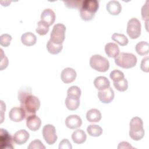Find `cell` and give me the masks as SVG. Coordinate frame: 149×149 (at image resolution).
I'll return each instance as SVG.
<instances>
[{
    "instance_id": "obj_1",
    "label": "cell",
    "mask_w": 149,
    "mask_h": 149,
    "mask_svg": "<svg viewBox=\"0 0 149 149\" xmlns=\"http://www.w3.org/2000/svg\"><path fill=\"white\" fill-rule=\"evenodd\" d=\"M18 100L22 107L26 112V118L33 114L40 108V101L38 97L31 94V88L27 86L22 87L18 91Z\"/></svg>"
},
{
    "instance_id": "obj_2",
    "label": "cell",
    "mask_w": 149,
    "mask_h": 149,
    "mask_svg": "<svg viewBox=\"0 0 149 149\" xmlns=\"http://www.w3.org/2000/svg\"><path fill=\"white\" fill-rule=\"evenodd\" d=\"M98 8L99 3L97 0L83 1L81 6L79 8L81 18L86 21L92 20Z\"/></svg>"
},
{
    "instance_id": "obj_3",
    "label": "cell",
    "mask_w": 149,
    "mask_h": 149,
    "mask_svg": "<svg viewBox=\"0 0 149 149\" xmlns=\"http://www.w3.org/2000/svg\"><path fill=\"white\" fill-rule=\"evenodd\" d=\"M129 136L135 141L141 140L144 136L143 122L141 118L137 116L133 118L129 123Z\"/></svg>"
},
{
    "instance_id": "obj_4",
    "label": "cell",
    "mask_w": 149,
    "mask_h": 149,
    "mask_svg": "<svg viewBox=\"0 0 149 149\" xmlns=\"http://www.w3.org/2000/svg\"><path fill=\"white\" fill-rule=\"evenodd\" d=\"M137 62L136 56L132 53L121 52L115 58V62L116 65L124 69H129L135 66Z\"/></svg>"
},
{
    "instance_id": "obj_5",
    "label": "cell",
    "mask_w": 149,
    "mask_h": 149,
    "mask_svg": "<svg viewBox=\"0 0 149 149\" xmlns=\"http://www.w3.org/2000/svg\"><path fill=\"white\" fill-rule=\"evenodd\" d=\"M90 65L94 70L100 72H107L109 68L108 60L98 54L93 55L90 59Z\"/></svg>"
},
{
    "instance_id": "obj_6",
    "label": "cell",
    "mask_w": 149,
    "mask_h": 149,
    "mask_svg": "<svg viewBox=\"0 0 149 149\" xmlns=\"http://www.w3.org/2000/svg\"><path fill=\"white\" fill-rule=\"evenodd\" d=\"M65 31L66 27L63 24H55L51 31L49 40L56 44H62L65 38Z\"/></svg>"
},
{
    "instance_id": "obj_7",
    "label": "cell",
    "mask_w": 149,
    "mask_h": 149,
    "mask_svg": "<svg viewBox=\"0 0 149 149\" xmlns=\"http://www.w3.org/2000/svg\"><path fill=\"white\" fill-rule=\"evenodd\" d=\"M126 32L132 39L137 38L141 34V23L136 17L130 19L127 24Z\"/></svg>"
},
{
    "instance_id": "obj_8",
    "label": "cell",
    "mask_w": 149,
    "mask_h": 149,
    "mask_svg": "<svg viewBox=\"0 0 149 149\" xmlns=\"http://www.w3.org/2000/svg\"><path fill=\"white\" fill-rule=\"evenodd\" d=\"M42 136L45 142L49 145L54 144L58 138L55 127L51 124L45 125L43 127Z\"/></svg>"
},
{
    "instance_id": "obj_9",
    "label": "cell",
    "mask_w": 149,
    "mask_h": 149,
    "mask_svg": "<svg viewBox=\"0 0 149 149\" xmlns=\"http://www.w3.org/2000/svg\"><path fill=\"white\" fill-rule=\"evenodd\" d=\"M13 138L10 134L4 129H0V148L1 149H13Z\"/></svg>"
},
{
    "instance_id": "obj_10",
    "label": "cell",
    "mask_w": 149,
    "mask_h": 149,
    "mask_svg": "<svg viewBox=\"0 0 149 149\" xmlns=\"http://www.w3.org/2000/svg\"><path fill=\"white\" fill-rule=\"evenodd\" d=\"M9 117L11 120L18 122L23 120L26 117V114L22 107H15L10 109Z\"/></svg>"
},
{
    "instance_id": "obj_11",
    "label": "cell",
    "mask_w": 149,
    "mask_h": 149,
    "mask_svg": "<svg viewBox=\"0 0 149 149\" xmlns=\"http://www.w3.org/2000/svg\"><path fill=\"white\" fill-rule=\"evenodd\" d=\"M41 120L36 114L28 116L26 118V126L31 131H37L41 126Z\"/></svg>"
},
{
    "instance_id": "obj_12",
    "label": "cell",
    "mask_w": 149,
    "mask_h": 149,
    "mask_svg": "<svg viewBox=\"0 0 149 149\" xmlns=\"http://www.w3.org/2000/svg\"><path fill=\"white\" fill-rule=\"evenodd\" d=\"M114 91L111 87L103 90H99L98 93V97L99 100L104 104H108L111 102L114 98Z\"/></svg>"
},
{
    "instance_id": "obj_13",
    "label": "cell",
    "mask_w": 149,
    "mask_h": 149,
    "mask_svg": "<svg viewBox=\"0 0 149 149\" xmlns=\"http://www.w3.org/2000/svg\"><path fill=\"white\" fill-rule=\"evenodd\" d=\"M77 74L75 70L71 68H66L61 72V77L63 82L65 83H70L73 82L76 77Z\"/></svg>"
},
{
    "instance_id": "obj_14",
    "label": "cell",
    "mask_w": 149,
    "mask_h": 149,
    "mask_svg": "<svg viewBox=\"0 0 149 149\" xmlns=\"http://www.w3.org/2000/svg\"><path fill=\"white\" fill-rule=\"evenodd\" d=\"M65 123L67 127L74 129L81 126L82 120L81 118L77 115H71L66 117Z\"/></svg>"
},
{
    "instance_id": "obj_15",
    "label": "cell",
    "mask_w": 149,
    "mask_h": 149,
    "mask_svg": "<svg viewBox=\"0 0 149 149\" xmlns=\"http://www.w3.org/2000/svg\"><path fill=\"white\" fill-rule=\"evenodd\" d=\"M30 135L27 131L24 129H21L17 131L13 136V141L19 145L24 144L29 139Z\"/></svg>"
},
{
    "instance_id": "obj_16",
    "label": "cell",
    "mask_w": 149,
    "mask_h": 149,
    "mask_svg": "<svg viewBox=\"0 0 149 149\" xmlns=\"http://www.w3.org/2000/svg\"><path fill=\"white\" fill-rule=\"evenodd\" d=\"M55 20V12L50 8L45 9L41 14V20L46 23L49 26L52 25Z\"/></svg>"
},
{
    "instance_id": "obj_17",
    "label": "cell",
    "mask_w": 149,
    "mask_h": 149,
    "mask_svg": "<svg viewBox=\"0 0 149 149\" xmlns=\"http://www.w3.org/2000/svg\"><path fill=\"white\" fill-rule=\"evenodd\" d=\"M107 10L112 15H118L122 10V6L119 1L112 0L107 3Z\"/></svg>"
},
{
    "instance_id": "obj_18",
    "label": "cell",
    "mask_w": 149,
    "mask_h": 149,
    "mask_svg": "<svg viewBox=\"0 0 149 149\" xmlns=\"http://www.w3.org/2000/svg\"><path fill=\"white\" fill-rule=\"evenodd\" d=\"M105 52L109 58H115L119 54L118 45L113 42H108L105 45Z\"/></svg>"
},
{
    "instance_id": "obj_19",
    "label": "cell",
    "mask_w": 149,
    "mask_h": 149,
    "mask_svg": "<svg viewBox=\"0 0 149 149\" xmlns=\"http://www.w3.org/2000/svg\"><path fill=\"white\" fill-rule=\"evenodd\" d=\"M95 87L99 90H103L110 87V81L105 76H98L94 80Z\"/></svg>"
},
{
    "instance_id": "obj_20",
    "label": "cell",
    "mask_w": 149,
    "mask_h": 149,
    "mask_svg": "<svg viewBox=\"0 0 149 149\" xmlns=\"http://www.w3.org/2000/svg\"><path fill=\"white\" fill-rule=\"evenodd\" d=\"M22 42L26 46H31L36 44L37 37L34 34L31 32H26L21 36Z\"/></svg>"
},
{
    "instance_id": "obj_21",
    "label": "cell",
    "mask_w": 149,
    "mask_h": 149,
    "mask_svg": "<svg viewBox=\"0 0 149 149\" xmlns=\"http://www.w3.org/2000/svg\"><path fill=\"white\" fill-rule=\"evenodd\" d=\"M87 136L86 133L81 129L74 130L72 134V139L76 144H82L86 141Z\"/></svg>"
},
{
    "instance_id": "obj_22",
    "label": "cell",
    "mask_w": 149,
    "mask_h": 149,
    "mask_svg": "<svg viewBox=\"0 0 149 149\" xmlns=\"http://www.w3.org/2000/svg\"><path fill=\"white\" fill-rule=\"evenodd\" d=\"M86 118L90 122H98L101 119V113L98 109L93 108L87 112Z\"/></svg>"
},
{
    "instance_id": "obj_23",
    "label": "cell",
    "mask_w": 149,
    "mask_h": 149,
    "mask_svg": "<svg viewBox=\"0 0 149 149\" xmlns=\"http://www.w3.org/2000/svg\"><path fill=\"white\" fill-rule=\"evenodd\" d=\"M65 105L68 109L70 111L76 110L79 107L80 98L67 96L65 99Z\"/></svg>"
},
{
    "instance_id": "obj_24",
    "label": "cell",
    "mask_w": 149,
    "mask_h": 149,
    "mask_svg": "<svg viewBox=\"0 0 149 149\" xmlns=\"http://www.w3.org/2000/svg\"><path fill=\"white\" fill-rule=\"evenodd\" d=\"M148 43L146 41H140L138 42L136 47L135 49L137 53L140 55H144L148 53Z\"/></svg>"
},
{
    "instance_id": "obj_25",
    "label": "cell",
    "mask_w": 149,
    "mask_h": 149,
    "mask_svg": "<svg viewBox=\"0 0 149 149\" xmlns=\"http://www.w3.org/2000/svg\"><path fill=\"white\" fill-rule=\"evenodd\" d=\"M87 132L90 136L98 137L102 133V129L97 125H90L87 127Z\"/></svg>"
},
{
    "instance_id": "obj_26",
    "label": "cell",
    "mask_w": 149,
    "mask_h": 149,
    "mask_svg": "<svg viewBox=\"0 0 149 149\" xmlns=\"http://www.w3.org/2000/svg\"><path fill=\"white\" fill-rule=\"evenodd\" d=\"M47 48L48 51L51 54H57L59 53L62 48V44H56L53 43L51 40H48L47 44Z\"/></svg>"
},
{
    "instance_id": "obj_27",
    "label": "cell",
    "mask_w": 149,
    "mask_h": 149,
    "mask_svg": "<svg viewBox=\"0 0 149 149\" xmlns=\"http://www.w3.org/2000/svg\"><path fill=\"white\" fill-rule=\"evenodd\" d=\"M111 38L121 46L126 45L129 42L128 38L123 34L114 33L112 34Z\"/></svg>"
},
{
    "instance_id": "obj_28",
    "label": "cell",
    "mask_w": 149,
    "mask_h": 149,
    "mask_svg": "<svg viewBox=\"0 0 149 149\" xmlns=\"http://www.w3.org/2000/svg\"><path fill=\"white\" fill-rule=\"evenodd\" d=\"M36 32L41 35L44 36L49 31V26L42 20H40L37 23V27L36 29Z\"/></svg>"
},
{
    "instance_id": "obj_29",
    "label": "cell",
    "mask_w": 149,
    "mask_h": 149,
    "mask_svg": "<svg viewBox=\"0 0 149 149\" xmlns=\"http://www.w3.org/2000/svg\"><path fill=\"white\" fill-rule=\"evenodd\" d=\"M113 86L115 87V88L118 91L121 92L125 91L128 88L127 80L125 78H123L122 80H120L118 81H114Z\"/></svg>"
},
{
    "instance_id": "obj_30",
    "label": "cell",
    "mask_w": 149,
    "mask_h": 149,
    "mask_svg": "<svg viewBox=\"0 0 149 149\" xmlns=\"http://www.w3.org/2000/svg\"><path fill=\"white\" fill-rule=\"evenodd\" d=\"M81 93V90L79 87L76 86H73L70 87L68 88L67 91V96L80 98Z\"/></svg>"
},
{
    "instance_id": "obj_31",
    "label": "cell",
    "mask_w": 149,
    "mask_h": 149,
    "mask_svg": "<svg viewBox=\"0 0 149 149\" xmlns=\"http://www.w3.org/2000/svg\"><path fill=\"white\" fill-rule=\"evenodd\" d=\"M110 78L113 80V81H118L122 79L125 78V75L123 73L118 69H115L112 70L109 74Z\"/></svg>"
},
{
    "instance_id": "obj_32",
    "label": "cell",
    "mask_w": 149,
    "mask_h": 149,
    "mask_svg": "<svg viewBox=\"0 0 149 149\" xmlns=\"http://www.w3.org/2000/svg\"><path fill=\"white\" fill-rule=\"evenodd\" d=\"M12 36L8 34H3L0 36V44L1 46L7 47L10 45Z\"/></svg>"
},
{
    "instance_id": "obj_33",
    "label": "cell",
    "mask_w": 149,
    "mask_h": 149,
    "mask_svg": "<svg viewBox=\"0 0 149 149\" xmlns=\"http://www.w3.org/2000/svg\"><path fill=\"white\" fill-rule=\"evenodd\" d=\"M28 149H42L45 148V147L44 146L43 143L39 140L36 139L32 141L30 144L29 146L27 147Z\"/></svg>"
},
{
    "instance_id": "obj_34",
    "label": "cell",
    "mask_w": 149,
    "mask_h": 149,
    "mask_svg": "<svg viewBox=\"0 0 149 149\" xmlns=\"http://www.w3.org/2000/svg\"><path fill=\"white\" fill-rule=\"evenodd\" d=\"M141 16L144 20H148V1H147L141 8Z\"/></svg>"
},
{
    "instance_id": "obj_35",
    "label": "cell",
    "mask_w": 149,
    "mask_h": 149,
    "mask_svg": "<svg viewBox=\"0 0 149 149\" xmlns=\"http://www.w3.org/2000/svg\"><path fill=\"white\" fill-rule=\"evenodd\" d=\"M65 5L70 8H80L83 1H63Z\"/></svg>"
},
{
    "instance_id": "obj_36",
    "label": "cell",
    "mask_w": 149,
    "mask_h": 149,
    "mask_svg": "<svg viewBox=\"0 0 149 149\" xmlns=\"http://www.w3.org/2000/svg\"><path fill=\"white\" fill-rule=\"evenodd\" d=\"M148 66H149V57L148 56L143 58L141 64L140 68L141 69L145 72H148Z\"/></svg>"
},
{
    "instance_id": "obj_37",
    "label": "cell",
    "mask_w": 149,
    "mask_h": 149,
    "mask_svg": "<svg viewBox=\"0 0 149 149\" xmlns=\"http://www.w3.org/2000/svg\"><path fill=\"white\" fill-rule=\"evenodd\" d=\"M72 146L68 139H63L59 145V149H72Z\"/></svg>"
},
{
    "instance_id": "obj_38",
    "label": "cell",
    "mask_w": 149,
    "mask_h": 149,
    "mask_svg": "<svg viewBox=\"0 0 149 149\" xmlns=\"http://www.w3.org/2000/svg\"><path fill=\"white\" fill-rule=\"evenodd\" d=\"M118 149H122V148H134L133 147H132L130 144H129L128 142L126 141H122L120 142L118 146Z\"/></svg>"
}]
</instances>
